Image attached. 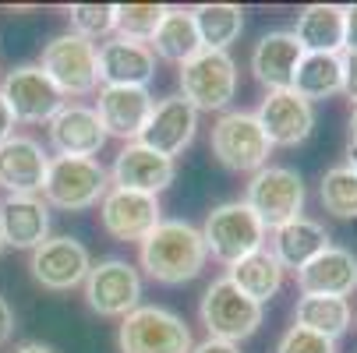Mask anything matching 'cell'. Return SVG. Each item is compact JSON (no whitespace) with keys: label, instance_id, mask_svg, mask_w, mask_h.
<instances>
[{"label":"cell","instance_id":"obj_7","mask_svg":"<svg viewBox=\"0 0 357 353\" xmlns=\"http://www.w3.org/2000/svg\"><path fill=\"white\" fill-rule=\"evenodd\" d=\"M269 152H273V145L266 131L259 127V120H255V113L230 110L213 124V156L227 170L259 173L262 166H269Z\"/></svg>","mask_w":357,"mask_h":353},{"label":"cell","instance_id":"obj_43","mask_svg":"<svg viewBox=\"0 0 357 353\" xmlns=\"http://www.w3.org/2000/svg\"><path fill=\"white\" fill-rule=\"evenodd\" d=\"M0 251H4V240H0Z\"/></svg>","mask_w":357,"mask_h":353},{"label":"cell","instance_id":"obj_39","mask_svg":"<svg viewBox=\"0 0 357 353\" xmlns=\"http://www.w3.org/2000/svg\"><path fill=\"white\" fill-rule=\"evenodd\" d=\"M343 49L357 54V4L347 8V42H343Z\"/></svg>","mask_w":357,"mask_h":353},{"label":"cell","instance_id":"obj_19","mask_svg":"<svg viewBox=\"0 0 357 353\" xmlns=\"http://www.w3.org/2000/svg\"><path fill=\"white\" fill-rule=\"evenodd\" d=\"M96 71L103 85H135L145 88L156 74V54L149 42H135V39H107L96 49Z\"/></svg>","mask_w":357,"mask_h":353},{"label":"cell","instance_id":"obj_11","mask_svg":"<svg viewBox=\"0 0 357 353\" xmlns=\"http://www.w3.org/2000/svg\"><path fill=\"white\" fill-rule=\"evenodd\" d=\"M0 95L8 99V107L15 113V120L22 124H50L61 107L64 95L57 92V85L46 78V71L39 64H18L4 74V85H0Z\"/></svg>","mask_w":357,"mask_h":353},{"label":"cell","instance_id":"obj_21","mask_svg":"<svg viewBox=\"0 0 357 353\" xmlns=\"http://www.w3.org/2000/svg\"><path fill=\"white\" fill-rule=\"evenodd\" d=\"M0 240L18 251H36L50 240V205L43 194H8L0 201Z\"/></svg>","mask_w":357,"mask_h":353},{"label":"cell","instance_id":"obj_17","mask_svg":"<svg viewBox=\"0 0 357 353\" xmlns=\"http://www.w3.org/2000/svg\"><path fill=\"white\" fill-rule=\"evenodd\" d=\"M177 177V166L174 159L152 152V148H145L142 141H131L124 145L114 166H110V180L114 187H124V191H138V194H152L160 198V191H167Z\"/></svg>","mask_w":357,"mask_h":353},{"label":"cell","instance_id":"obj_28","mask_svg":"<svg viewBox=\"0 0 357 353\" xmlns=\"http://www.w3.org/2000/svg\"><path fill=\"white\" fill-rule=\"evenodd\" d=\"M198 49H202V39H198L191 11L188 8H167L163 25L156 29V36H152V54L181 68L198 54Z\"/></svg>","mask_w":357,"mask_h":353},{"label":"cell","instance_id":"obj_26","mask_svg":"<svg viewBox=\"0 0 357 353\" xmlns=\"http://www.w3.org/2000/svg\"><path fill=\"white\" fill-rule=\"evenodd\" d=\"M227 279L244 297H251L255 304H266V300H273L283 286V265L276 262V255L269 247H259V251H251L248 258H241L237 265H230Z\"/></svg>","mask_w":357,"mask_h":353},{"label":"cell","instance_id":"obj_30","mask_svg":"<svg viewBox=\"0 0 357 353\" xmlns=\"http://www.w3.org/2000/svg\"><path fill=\"white\" fill-rule=\"evenodd\" d=\"M191 18H195L202 49H223L227 54V46L244 29V11L237 4H202V8H191Z\"/></svg>","mask_w":357,"mask_h":353},{"label":"cell","instance_id":"obj_33","mask_svg":"<svg viewBox=\"0 0 357 353\" xmlns=\"http://www.w3.org/2000/svg\"><path fill=\"white\" fill-rule=\"evenodd\" d=\"M68 22L71 32L82 39H99V36H110L117 29V4H71L68 8Z\"/></svg>","mask_w":357,"mask_h":353},{"label":"cell","instance_id":"obj_6","mask_svg":"<svg viewBox=\"0 0 357 353\" xmlns=\"http://www.w3.org/2000/svg\"><path fill=\"white\" fill-rule=\"evenodd\" d=\"M262 315H266L262 304H255L251 297H244L227 276L216 279L206 293H202V304H198V318L206 325L209 339H223V343H234V346L259 332Z\"/></svg>","mask_w":357,"mask_h":353},{"label":"cell","instance_id":"obj_37","mask_svg":"<svg viewBox=\"0 0 357 353\" xmlns=\"http://www.w3.org/2000/svg\"><path fill=\"white\" fill-rule=\"evenodd\" d=\"M15 113H11V107H8V99L0 95V141H8L11 134H15Z\"/></svg>","mask_w":357,"mask_h":353},{"label":"cell","instance_id":"obj_27","mask_svg":"<svg viewBox=\"0 0 357 353\" xmlns=\"http://www.w3.org/2000/svg\"><path fill=\"white\" fill-rule=\"evenodd\" d=\"M354 322L350 311V300L343 297H315V293H301L297 297V308H294V325L319 332L326 339H340Z\"/></svg>","mask_w":357,"mask_h":353},{"label":"cell","instance_id":"obj_8","mask_svg":"<svg viewBox=\"0 0 357 353\" xmlns=\"http://www.w3.org/2000/svg\"><path fill=\"white\" fill-rule=\"evenodd\" d=\"M39 68L46 78L57 85L61 95H92L99 88V71H96V42L64 32L54 36L43 46Z\"/></svg>","mask_w":357,"mask_h":353},{"label":"cell","instance_id":"obj_2","mask_svg":"<svg viewBox=\"0 0 357 353\" xmlns=\"http://www.w3.org/2000/svg\"><path fill=\"white\" fill-rule=\"evenodd\" d=\"M110 191V173L99 159H71L57 156L50 159L46 184H43V201L64 212H85L103 201Z\"/></svg>","mask_w":357,"mask_h":353},{"label":"cell","instance_id":"obj_14","mask_svg":"<svg viewBox=\"0 0 357 353\" xmlns=\"http://www.w3.org/2000/svg\"><path fill=\"white\" fill-rule=\"evenodd\" d=\"M255 120L266 131L269 145L294 148L301 141H308V134L315 131V107L308 99H301L294 88L266 92V99L259 103V110H255Z\"/></svg>","mask_w":357,"mask_h":353},{"label":"cell","instance_id":"obj_29","mask_svg":"<svg viewBox=\"0 0 357 353\" xmlns=\"http://www.w3.org/2000/svg\"><path fill=\"white\" fill-rule=\"evenodd\" d=\"M294 92L301 99H329L343 92V57L340 54H304L294 74Z\"/></svg>","mask_w":357,"mask_h":353},{"label":"cell","instance_id":"obj_35","mask_svg":"<svg viewBox=\"0 0 357 353\" xmlns=\"http://www.w3.org/2000/svg\"><path fill=\"white\" fill-rule=\"evenodd\" d=\"M343 95L350 99V103L357 107V54H350V49H343Z\"/></svg>","mask_w":357,"mask_h":353},{"label":"cell","instance_id":"obj_20","mask_svg":"<svg viewBox=\"0 0 357 353\" xmlns=\"http://www.w3.org/2000/svg\"><path fill=\"white\" fill-rule=\"evenodd\" d=\"M46 170L50 156L36 138L11 134L8 141H0V187H8L11 194H43Z\"/></svg>","mask_w":357,"mask_h":353},{"label":"cell","instance_id":"obj_9","mask_svg":"<svg viewBox=\"0 0 357 353\" xmlns=\"http://www.w3.org/2000/svg\"><path fill=\"white\" fill-rule=\"evenodd\" d=\"M121 353H191L195 339L184 318L167 308H135L121 318Z\"/></svg>","mask_w":357,"mask_h":353},{"label":"cell","instance_id":"obj_31","mask_svg":"<svg viewBox=\"0 0 357 353\" xmlns=\"http://www.w3.org/2000/svg\"><path fill=\"white\" fill-rule=\"evenodd\" d=\"M319 198H322V209L336 219H357V173L343 163L322 173L319 184Z\"/></svg>","mask_w":357,"mask_h":353},{"label":"cell","instance_id":"obj_15","mask_svg":"<svg viewBox=\"0 0 357 353\" xmlns=\"http://www.w3.org/2000/svg\"><path fill=\"white\" fill-rule=\"evenodd\" d=\"M156 107V99L149 95V88L135 85H103L96 99V117L103 124L107 138H124L128 145L142 138L149 113Z\"/></svg>","mask_w":357,"mask_h":353},{"label":"cell","instance_id":"obj_23","mask_svg":"<svg viewBox=\"0 0 357 353\" xmlns=\"http://www.w3.org/2000/svg\"><path fill=\"white\" fill-rule=\"evenodd\" d=\"M304 57L301 42L294 39V32H266L251 49V71L269 92H287L294 88V74H297V64Z\"/></svg>","mask_w":357,"mask_h":353},{"label":"cell","instance_id":"obj_16","mask_svg":"<svg viewBox=\"0 0 357 353\" xmlns=\"http://www.w3.org/2000/svg\"><path fill=\"white\" fill-rule=\"evenodd\" d=\"M195 131H198V110L181 95H167L152 107L149 124H145L138 141L145 148H152V152L174 159L195 141Z\"/></svg>","mask_w":357,"mask_h":353},{"label":"cell","instance_id":"obj_36","mask_svg":"<svg viewBox=\"0 0 357 353\" xmlns=\"http://www.w3.org/2000/svg\"><path fill=\"white\" fill-rule=\"evenodd\" d=\"M15 336V308L8 304V297L0 293V346H8Z\"/></svg>","mask_w":357,"mask_h":353},{"label":"cell","instance_id":"obj_40","mask_svg":"<svg viewBox=\"0 0 357 353\" xmlns=\"http://www.w3.org/2000/svg\"><path fill=\"white\" fill-rule=\"evenodd\" d=\"M15 353H54V350H50L46 343H22Z\"/></svg>","mask_w":357,"mask_h":353},{"label":"cell","instance_id":"obj_24","mask_svg":"<svg viewBox=\"0 0 357 353\" xmlns=\"http://www.w3.org/2000/svg\"><path fill=\"white\" fill-rule=\"evenodd\" d=\"M294 39L304 54H343L347 42V8L340 4H308L297 11Z\"/></svg>","mask_w":357,"mask_h":353},{"label":"cell","instance_id":"obj_42","mask_svg":"<svg viewBox=\"0 0 357 353\" xmlns=\"http://www.w3.org/2000/svg\"><path fill=\"white\" fill-rule=\"evenodd\" d=\"M350 141H357V107H354V113H350Z\"/></svg>","mask_w":357,"mask_h":353},{"label":"cell","instance_id":"obj_5","mask_svg":"<svg viewBox=\"0 0 357 353\" xmlns=\"http://www.w3.org/2000/svg\"><path fill=\"white\" fill-rule=\"evenodd\" d=\"M244 205L255 212V219H259L266 230L276 233L280 226L301 219V212H304V180L290 166H262L248 184Z\"/></svg>","mask_w":357,"mask_h":353},{"label":"cell","instance_id":"obj_34","mask_svg":"<svg viewBox=\"0 0 357 353\" xmlns=\"http://www.w3.org/2000/svg\"><path fill=\"white\" fill-rule=\"evenodd\" d=\"M276 353H336V339H326L319 332H308L301 325H290L276 346Z\"/></svg>","mask_w":357,"mask_h":353},{"label":"cell","instance_id":"obj_38","mask_svg":"<svg viewBox=\"0 0 357 353\" xmlns=\"http://www.w3.org/2000/svg\"><path fill=\"white\" fill-rule=\"evenodd\" d=\"M191 353H241V350L234 343H223V339H206V343L191 346Z\"/></svg>","mask_w":357,"mask_h":353},{"label":"cell","instance_id":"obj_13","mask_svg":"<svg viewBox=\"0 0 357 353\" xmlns=\"http://www.w3.org/2000/svg\"><path fill=\"white\" fill-rule=\"evenodd\" d=\"M160 198L152 194H138V191H124V187H110L99 201V223L114 240H135L142 244L152 230L163 223L160 216Z\"/></svg>","mask_w":357,"mask_h":353},{"label":"cell","instance_id":"obj_4","mask_svg":"<svg viewBox=\"0 0 357 353\" xmlns=\"http://www.w3.org/2000/svg\"><path fill=\"white\" fill-rule=\"evenodd\" d=\"M177 81H181V99L202 113V110H227L230 99L237 95V64L230 54L223 49H198V54L181 64L177 71Z\"/></svg>","mask_w":357,"mask_h":353},{"label":"cell","instance_id":"obj_12","mask_svg":"<svg viewBox=\"0 0 357 353\" xmlns=\"http://www.w3.org/2000/svg\"><path fill=\"white\" fill-rule=\"evenodd\" d=\"M32 279L43 290H54V293H68L75 286L85 283L92 258H89V247L75 237H50L32 251Z\"/></svg>","mask_w":357,"mask_h":353},{"label":"cell","instance_id":"obj_32","mask_svg":"<svg viewBox=\"0 0 357 353\" xmlns=\"http://www.w3.org/2000/svg\"><path fill=\"white\" fill-rule=\"evenodd\" d=\"M167 18V4H117V32L121 39L152 42L156 29Z\"/></svg>","mask_w":357,"mask_h":353},{"label":"cell","instance_id":"obj_1","mask_svg":"<svg viewBox=\"0 0 357 353\" xmlns=\"http://www.w3.org/2000/svg\"><path fill=\"white\" fill-rule=\"evenodd\" d=\"M138 262L156 283L181 286L202 276V269L209 262V251H206L198 226L184 219H163L138 244Z\"/></svg>","mask_w":357,"mask_h":353},{"label":"cell","instance_id":"obj_25","mask_svg":"<svg viewBox=\"0 0 357 353\" xmlns=\"http://www.w3.org/2000/svg\"><path fill=\"white\" fill-rule=\"evenodd\" d=\"M326 247H333L329 230L322 223L308 219V216H301V219H294V223H287V226H280L273 233V247L269 251L276 255V262L283 265V272L287 269L301 272L312 258H319Z\"/></svg>","mask_w":357,"mask_h":353},{"label":"cell","instance_id":"obj_41","mask_svg":"<svg viewBox=\"0 0 357 353\" xmlns=\"http://www.w3.org/2000/svg\"><path fill=\"white\" fill-rule=\"evenodd\" d=\"M347 166L357 173V141H350V145H347Z\"/></svg>","mask_w":357,"mask_h":353},{"label":"cell","instance_id":"obj_22","mask_svg":"<svg viewBox=\"0 0 357 353\" xmlns=\"http://www.w3.org/2000/svg\"><path fill=\"white\" fill-rule=\"evenodd\" d=\"M301 293H315V297H350L357 290V255L350 247H326L319 258H312L297 272Z\"/></svg>","mask_w":357,"mask_h":353},{"label":"cell","instance_id":"obj_10","mask_svg":"<svg viewBox=\"0 0 357 353\" xmlns=\"http://www.w3.org/2000/svg\"><path fill=\"white\" fill-rule=\"evenodd\" d=\"M85 300L103 318H128L142 300V276L124 258H103L85 276Z\"/></svg>","mask_w":357,"mask_h":353},{"label":"cell","instance_id":"obj_18","mask_svg":"<svg viewBox=\"0 0 357 353\" xmlns=\"http://www.w3.org/2000/svg\"><path fill=\"white\" fill-rule=\"evenodd\" d=\"M50 148L57 156H71V159H92L99 148L107 145V131L99 124L96 110L82 107V103H64L54 117H50Z\"/></svg>","mask_w":357,"mask_h":353},{"label":"cell","instance_id":"obj_3","mask_svg":"<svg viewBox=\"0 0 357 353\" xmlns=\"http://www.w3.org/2000/svg\"><path fill=\"white\" fill-rule=\"evenodd\" d=\"M202 240H206L209 255L230 269L241 258H248L251 251L266 247V226L255 219L244 201H223L202 223Z\"/></svg>","mask_w":357,"mask_h":353}]
</instances>
